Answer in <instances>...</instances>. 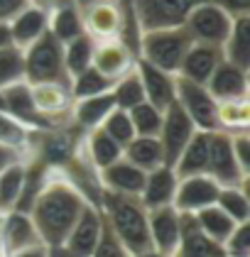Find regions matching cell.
Here are the masks:
<instances>
[{
  "instance_id": "cell-46",
  "label": "cell",
  "mask_w": 250,
  "mask_h": 257,
  "mask_svg": "<svg viewBox=\"0 0 250 257\" xmlns=\"http://www.w3.org/2000/svg\"><path fill=\"white\" fill-rule=\"evenodd\" d=\"M32 0H0V22L8 25L18 13H22Z\"/></svg>"
},
{
  "instance_id": "cell-37",
  "label": "cell",
  "mask_w": 250,
  "mask_h": 257,
  "mask_svg": "<svg viewBox=\"0 0 250 257\" xmlns=\"http://www.w3.org/2000/svg\"><path fill=\"white\" fill-rule=\"evenodd\" d=\"M111 93H113V100H116V108H120V110H130V108L140 105L145 100V88H142V81H140L135 69L113 83Z\"/></svg>"
},
{
  "instance_id": "cell-6",
  "label": "cell",
  "mask_w": 250,
  "mask_h": 257,
  "mask_svg": "<svg viewBox=\"0 0 250 257\" xmlns=\"http://www.w3.org/2000/svg\"><path fill=\"white\" fill-rule=\"evenodd\" d=\"M231 27L233 18L221 8H216L211 0L199 3L184 20V30L189 32L192 42L213 44V47H223L226 37L231 35Z\"/></svg>"
},
{
  "instance_id": "cell-35",
  "label": "cell",
  "mask_w": 250,
  "mask_h": 257,
  "mask_svg": "<svg viewBox=\"0 0 250 257\" xmlns=\"http://www.w3.org/2000/svg\"><path fill=\"white\" fill-rule=\"evenodd\" d=\"M216 206L231 218L233 223H248L250 220V196L248 186H221Z\"/></svg>"
},
{
  "instance_id": "cell-29",
  "label": "cell",
  "mask_w": 250,
  "mask_h": 257,
  "mask_svg": "<svg viewBox=\"0 0 250 257\" xmlns=\"http://www.w3.org/2000/svg\"><path fill=\"white\" fill-rule=\"evenodd\" d=\"M216 130L228 135L250 133V98L216 100Z\"/></svg>"
},
{
  "instance_id": "cell-39",
  "label": "cell",
  "mask_w": 250,
  "mask_h": 257,
  "mask_svg": "<svg viewBox=\"0 0 250 257\" xmlns=\"http://www.w3.org/2000/svg\"><path fill=\"white\" fill-rule=\"evenodd\" d=\"M18 81H25V52L15 44H8L0 49V88Z\"/></svg>"
},
{
  "instance_id": "cell-51",
  "label": "cell",
  "mask_w": 250,
  "mask_h": 257,
  "mask_svg": "<svg viewBox=\"0 0 250 257\" xmlns=\"http://www.w3.org/2000/svg\"><path fill=\"white\" fill-rule=\"evenodd\" d=\"M47 257H76V255H71V252H69L64 245H59V247H49Z\"/></svg>"
},
{
  "instance_id": "cell-30",
  "label": "cell",
  "mask_w": 250,
  "mask_h": 257,
  "mask_svg": "<svg viewBox=\"0 0 250 257\" xmlns=\"http://www.w3.org/2000/svg\"><path fill=\"white\" fill-rule=\"evenodd\" d=\"M221 52H223L226 61H231L235 66H243V69H250V15L233 20L231 35L226 37Z\"/></svg>"
},
{
  "instance_id": "cell-52",
  "label": "cell",
  "mask_w": 250,
  "mask_h": 257,
  "mask_svg": "<svg viewBox=\"0 0 250 257\" xmlns=\"http://www.w3.org/2000/svg\"><path fill=\"white\" fill-rule=\"evenodd\" d=\"M130 257H172V255H164V252H157V250H147V252H140V255H130Z\"/></svg>"
},
{
  "instance_id": "cell-44",
  "label": "cell",
  "mask_w": 250,
  "mask_h": 257,
  "mask_svg": "<svg viewBox=\"0 0 250 257\" xmlns=\"http://www.w3.org/2000/svg\"><path fill=\"white\" fill-rule=\"evenodd\" d=\"M231 147H233V155H235L238 167L243 169V174L250 177V133L231 135Z\"/></svg>"
},
{
  "instance_id": "cell-7",
  "label": "cell",
  "mask_w": 250,
  "mask_h": 257,
  "mask_svg": "<svg viewBox=\"0 0 250 257\" xmlns=\"http://www.w3.org/2000/svg\"><path fill=\"white\" fill-rule=\"evenodd\" d=\"M32 103L42 118L49 125H66L71 122V105H74V93L71 83L66 81H42V83H30Z\"/></svg>"
},
{
  "instance_id": "cell-31",
  "label": "cell",
  "mask_w": 250,
  "mask_h": 257,
  "mask_svg": "<svg viewBox=\"0 0 250 257\" xmlns=\"http://www.w3.org/2000/svg\"><path fill=\"white\" fill-rule=\"evenodd\" d=\"M27 162H15L8 169L0 172V213L13 211L20 203L22 189H25V179H27Z\"/></svg>"
},
{
  "instance_id": "cell-23",
  "label": "cell",
  "mask_w": 250,
  "mask_h": 257,
  "mask_svg": "<svg viewBox=\"0 0 250 257\" xmlns=\"http://www.w3.org/2000/svg\"><path fill=\"white\" fill-rule=\"evenodd\" d=\"M0 230H3V240H5L10 252H18V250H25V247H32V245L42 242L37 230H35L32 218L25 211H15L13 208L8 213H0Z\"/></svg>"
},
{
  "instance_id": "cell-41",
  "label": "cell",
  "mask_w": 250,
  "mask_h": 257,
  "mask_svg": "<svg viewBox=\"0 0 250 257\" xmlns=\"http://www.w3.org/2000/svg\"><path fill=\"white\" fill-rule=\"evenodd\" d=\"M101 130H103L108 138L116 140L120 147H125V145L135 138L130 115H128V110H120V108H113V110L106 115V120L101 122Z\"/></svg>"
},
{
  "instance_id": "cell-27",
  "label": "cell",
  "mask_w": 250,
  "mask_h": 257,
  "mask_svg": "<svg viewBox=\"0 0 250 257\" xmlns=\"http://www.w3.org/2000/svg\"><path fill=\"white\" fill-rule=\"evenodd\" d=\"M81 150L86 155V162L96 172L103 169V167H108V164H113V162H118V159H123V147L113 138H108L101 127H94V130H86L84 133Z\"/></svg>"
},
{
  "instance_id": "cell-54",
  "label": "cell",
  "mask_w": 250,
  "mask_h": 257,
  "mask_svg": "<svg viewBox=\"0 0 250 257\" xmlns=\"http://www.w3.org/2000/svg\"><path fill=\"white\" fill-rule=\"evenodd\" d=\"M78 8H84V5H89V3H103V0H74Z\"/></svg>"
},
{
  "instance_id": "cell-26",
  "label": "cell",
  "mask_w": 250,
  "mask_h": 257,
  "mask_svg": "<svg viewBox=\"0 0 250 257\" xmlns=\"http://www.w3.org/2000/svg\"><path fill=\"white\" fill-rule=\"evenodd\" d=\"M223 255V245L213 242L204 235L196 225L194 216L182 213V237L179 245L174 250L172 257H221Z\"/></svg>"
},
{
  "instance_id": "cell-15",
  "label": "cell",
  "mask_w": 250,
  "mask_h": 257,
  "mask_svg": "<svg viewBox=\"0 0 250 257\" xmlns=\"http://www.w3.org/2000/svg\"><path fill=\"white\" fill-rule=\"evenodd\" d=\"M135 61H137V54L123 40H103L94 44L91 66L98 69L103 76H108L111 81H118L128 71H133Z\"/></svg>"
},
{
  "instance_id": "cell-32",
  "label": "cell",
  "mask_w": 250,
  "mask_h": 257,
  "mask_svg": "<svg viewBox=\"0 0 250 257\" xmlns=\"http://www.w3.org/2000/svg\"><path fill=\"white\" fill-rule=\"evenodd\" d=\"M49 32L61 44L78 37V35H84L81 10H78L76 3H66V5H59L54 10H49Z\"/></svg>"
},
{
  "instance_id": "cell-12",
  "label": "cell",
  "mask_w": 250,
  "mask_h": 257,
  "mask_svg": "<svg viewBox=\"0 0 250 257\" xmlns=\"http://www.w3.org/2000/svg\"><path fill=\"white\" fill-rule=\"evenodd\" d=\"M0 110L8 113L10 118H15L18 122H22L25 127L35 130V133H44V130H52L54 127V125H49L35 110V103H32V93H30V83L27 81H18L13 86L0 88Z\"/></svg>"
},
{
  "instance_id": "cell-42",
  "label": "cell",
  "mask_w": 250,
  "mask_h": 257,
  "mask_svg": "<svg viewBox=\"0 0 250 257\" xmlns=\"http://www.w3.org/2000/svg\"><path fill=\"white\" fill-rule=\"evenodd\" d=\"M223 255L228 257H250V220L238 223L233 233L223 242Z\"/></svg>"
},
{
  "instance_id": "cell-50",
  "label": "cell",
  "mask_w": 250,
  "mask_h": 257,
  "mask_svg": "<svg viewBox=\"0 0 250 257\" xmlns=\"http://www.w3.org/2000/svg\"><path fill=\"white\" fill-rule=\"evenodd\" d=\"M8 44H13V40H10V27L0 22V49L8 47Z\"/></svg>"
},
{
  "instance_id": "cell-28",
  "label": "cell",
  "mask_w": 250,
  "mask_h": 257,
  "mask_svg": "<svg viewBox=\"0 0 250 257\" xmlns=\"http://www.w3.org/2000/svg\"><path fill=\"white\" fill-rule=\"evenodd\" d=\"M123 159H128L142 172H152L157 167L164 164V150L159 138H145V135H135L125 147H123Z\"/></svg>"
},
{
  "instance_id": "cell-43",
  "label": "cell",
  "mask_w": 250,
  "mask_h": 257,
  "mask_svg": "<svg viewBox=\"0 0 250 257\" xmlns=\"http://www.w3.org/2000/svg\"><path fill=\"white\" fill-rule=\"evenodd\" d=\"M91 257H130V252L123 247V242L111 233V228L106 225V220H103V233H101V240H98L96 250H94V255Z\"/></svg>"
},
{
  "instance_id": "cell-2",
  "label": "cell",
  "mask_w": 250,
  "mask_h": 257,
  "mask_svg": "<svg viewBox=\"0 0 250 257\" xmlns=\"http://www.w3.org/2000/svg\"><path fill=\"white\" fill-rule=\"evenodd\" d=\"M98 208L103 213L106 225L111 228V233L123 242V247L130 255L152 250L147 208L142 206L140 196H125V194H113V191L101 189Z\"/></svg>"
},
{
  "instance_id": "cell-24",
  "label": "cell",
  "mask_w": 250,
  "mask_h": 257,
  "mask_svg": "<svg viewBox=\"0 0 250 257\" xmlns=\"http://www.w3.org/2000/svg\"><path fill=\"white\" fill-rule=\"evenodd\" d=\"M116 108L113 93H98V96H89V98H74L71 105V125L78 127L81 133L101 127V122L106 120V115Z\"/></svg>"
},
{
  "instance_id": "cell-25",
  "label": "cell",
  "mask_w": 250,
  "mask_h": 257,
  "mask_svg": "<svg viewBox=\"0 0 250 257\" xmlns=\"http://www.w3.org/2000/svg\"><path fill=\"white\" fill-rule=\"evenodd\" d=\"M172 169L179 179L206 174V169H209V133L206 130H196L194 133L192 140L179 152V157H177Z\"/></svg>"
},
{
  "instance_id": "cell-18",
  "label": "cell",
  "mask_w": 250,
  "mask_h": 257,
  "mask_svg": "<svg viewBox=\"0 0 250 257\" xmlns=\"http://www.w3.org/2000/svg\"><path fill=\"white\" fill-rule=\"evenodd\" d=\"M145 174L142 169H137L128 159H118L113 164L98 169V186L103 191H113V194H125V196H140L142 184H145Z\"/></svg>"
},
{
  "instance_id": "cell-47",
  "label": "cell",
  "mask_w": 250,
  "mask_h": 257,
  "mask_svg": "<svg viewBox=\"0 0 250 257\" xmlns=\"http://www.w3.org/2000/svg\"><path fill=\"white\" fill-rule=\"evenodd\" d=\"M15 162H27V157H25L22 152H18L15 147H8V145L0 142V172L8 169V167L15 164Z\"/></svg>"
},
{
  "instance_id": "cell-53",
  "label": "cell",
  "mask_w": 250,
  "mask_h": 257,
  "mask_svg": "<svg viewBox=\"0 0 250 257\" xmlns=\"http://www.w3.org/2000/svg\"><path fill=\"white\" fill-rule=\"evenodd\" d=\"M0 257H10V250H8V245L3 240V230H0Z\"/></svg>"
},
{
  "instance_id": "cell-17",
  "label": "cell",
  "mask_w": 250,
  "mask_h": 257,
  "mask_svg": "<svg viewBox=\"0 0 250 257\" xmlns=\"http://www.w3.org/2000/svg\"><path fill=\"white\" fill-rule=\"evenodd\" d=\"M206 88L216 100L250 98V69L235 66L231 61H221L206 81Z\"/></svg>"
},
{
  "instance_id": "cell-21",
  "label": "cell",
  "mask_w": 250,
  "mask_h": 257,
  "mask_svg": "<svg viewBox=\"0 0 250 257\" xmlns=\"http://www.w3.org/2000/svg\"><path fill=\"white\" fill-rule=\"evenodd\" d=\"M8 27H10L13 44L20 47V49H27L32 42H37L49 30V10L30 3L22 13H18L13 20L8 22Z\"/></svg>"
},
{
  "instance_id": "cell-19",
  "label": "cell",
  "mask_w": 250,
  "mask_h": 257,
  "mask_svg": "<svg viewBox=\"0 0 250 257\" xmlns=\"http://www.w3.org/2000/svg\"><path fill=\"white\" fill-rule=\"evenodd\" d=\"M221 61H223L221 47L194 42L192 47H189V52L184 54V59H182V66H179L177 76L206 86V81L211 79V74L216 71V66H218Z\"/></svg>"
},
{
  "instance_id": "cell-5",
  "label": "cell",
  "mask_w": 250,
  "mask_h": 257,
  "mask_svg": "<svg viewBox=\"0 0 250 257\" xmlns=\"http://www.w3.org/2000/svg\"><path fill=\"white\" fill-rule=\"evenodd\" d=\"M204 0H130L135 20L142 32L159 27H179L187 15Z\"/></svg>"
},
{
  "instance_id": "cell-20",
  "label": "cell",
  "mask_w": 250,
  "mask_h": 257,
  "mask_svg": "<svg viewBox=\"0 0 250 257\" xmlns=\"http://www.w3.org/2000/svg\"><path fill=\"white\" fill-rule=\"evenodd\" d=\"M135 71L142 81V88H145V100L152 103L154 108L164 110L170 103L174 100V91H177V76L170 71H162L147 61L137 59L135 61Z\"/></svg>"
},
{
  "instance_id": "cell-4",
  "label": "cell",
  "mask_w": 250,
  "mask_h": 257,
  "mask_svg": "<svg viewBox=\"0 0 250 257\" xmlns=\"http://www.w3.org/2000/svg\"><path fill=\"white\" fill-rule=\"evenodd\" d=\"M22 52H25V81L27 83H42V81L71 83L66 66H64V44L49 30Z\"/></svg>"
},
{
  "instance_id": "cell-34",
  "label": "cell",
  "mask_w": 250,
  "mask_h": 257,
  "mask_svg": "<svg viewBox=\"0 0 250 257\" xmlns=\"http://www.w3.org/2000/svg\"><path fill=\"white\" fill-rule=\"evenodd\" d=\"M194 220H196L199 230L209 237V240L218 242V245H223L226 237L233 233V228L238 225V223H233L231 218L226 216L216 203H213V206H206V208H201L199 213H194Z\"/></svg>"
},
{
  "instance_id": "cell-36",
  "label": "cell",
  "mask_w": 250,
  "mask_h": 257,
  "mask_svg": "<svg viewBox=\"0 0 250 257\" xmlns=\"http://www.w3.org/2000/svg\"><path fill=\"white\" fill-rule=\"evenodd\" d=\"M94 44H96V42L91 40L86 32L78 35V37H74V40L64 42V66H66L69 79H74L76 74H81L84 69L91 66V59H94Z\"/></svg>"
},
{
  "instance_id": "cell-8",
  "label": "cell",
  "mask_w": 250,
  "mask_h": 257,
  "mask_svg": "<svg viewBox=\"0 0 250 257\" xmlns=\"http://www.w3.org/2000/svg\"><path fill=\"white\" fill-rule=\"evenodd\" d=\"M206 174L218 184V186H248V174L238 167L235 155L231 147V135L211 130L209 133V169Z\"/></svg>"
},
{
  "instance_id": "cell-13",
  "label": "cell",
  "mask_w": 250,
  "mask_h": 257,
  "mask_svg": "<svg viewBox=\"0 0 250 257\" xmlns=\"http://www.w3.org/2000/svg\"><path fill=\"white\" fill-rule=\"evenodd\" d=\"M218 184L209 174H196V177H182L177 181V191H174V208L184 216H194L201 208L213 206L218 196Z\"/></svg>"
},
{
  "instance_id": "cell-40",
  "label": "cell",
  "mask_w": 250,
  "mask_h": 257,
  "mask_svg": "<svg viewBox=\"0 0 250 257\" xmlns=\"http://www.w3.org/2000/svg\"><path fill=\"white\" fill-rule=\"evenodd\" d=\"M130 122H133L135 135H145V138H157L159 135V125H162V110L154 108L152 103L142 100L140 105H135L128 110Z\"/></svg>"
},
{
  "instance_id": "cell-55",
  "label": "cell",
  "mask_w": 250,
  "mask_h": 257,
  "mask_svg": "<svg viewBox=\"0 0 250 257\" xmlns=\"http://www.w3.org/2000/svg\"><path fill=\"white\" fill-rule=\"evenodd\" d=\"M221 257H228V255H221Z\"/></svg>"
},
{
  "instance_id": "cell-3",
  "label": "cell",
  "mask_w": 250,
  "mask_h": 257,
  "mask_svg": "<svg viewBox=\"0 0 250 257\" xmlns=\"http://www.w3.org/2000/svg\"><path fill=\"white\" fill-rule=\"evenodd\" d=\"M194 42L184 25L179 27H159V30H147L140 35L137 44V59L147 61L162 71H170L177 76L184 54L189 52Z\"/></svg>"
},
{
  "instance_id": "cell-1",
  "label": "cell",
  "mask_w": 250,
  "mask_h": 257,
  "mask_svg": "<svg viewBox=\"0 0 250 257\" xmlns=\"http://www.w3.org/2000/svg\"><path fill=\"white\" fill-rule=\"evenodd\" d=\"M86 203V196L61 167H47L27 213L35 223L39 240L47 247H59L71 233Z\"/></svg>"
},
{
  "instance_id": "cell-38",
  "label": "cell",
  "mask_w": 250,
  "mask_h": 257,
  "mask_svg": "<svg viewBox=\"0 0 250 257\" xmlns=\"http://www.w3.org/2000/svg\"><path fill=\"white\" fill-rule=\"evenodd\" d=\"M113 83L116 81H111L98 69L89 66L71 79V93H74V98H89V96H98V93H108L113 88Z\"/></svg>"
},
{
  "instance_id": "cell-45",
  "label": "cell",
  "mask_w": 250,
  "mask_h": 257,
  "mask_svg": "<svg viewBox=\"0 0 250 257\" xmlns=\"http://www.w3.org/2000/svg\"><path fill=\"white\" fill-rule=\"evenodd\" d=\"M211 3L216 8H221L223 13H228L233 20L250 15V0H211Z\"/></svg>"
},
{
  "instance_id": "cell-14",
  "label": "cell",
  "mask_w": 250,
  "mask_h": 257,
  "mask_svg": "<svg viewBox=\"0 0 250 257\" xmlns=\"http://www.w3.org/2000/svg\"><path fill=\"white\" fill-rule=\"evenodd\" d=\"M103 233V213L96 203H86L71 233L64 240V247L76 257H91Z\"/></svg>"
},
{
  "instance_id": "cell-16",
  "label": "cell",
  "mask_w": 250,
  "mask_h": 257,
  "mask_svg": "<svg viewBox=\"0 0 250 257\" xmlns=\"http://www.w3.org/2000/svg\"><path fill=\"white\" fill-rule=\"evenodd\" d=\"M147 225H150L152 250L164 252V255H174L179 237H182V213L174 206L150 208L147 211Z\"/></svg>"
},
{
  "instance_id": "cell-11",
  "label": "cell",
  "mask_w": 250,
  "mask_h": 257,
  "mask_svg": "<svg viewBox=\"0 0 250 257\" xmlns=\"http://www.w3.org/2000/svg\"><path fill=\"white\" fill-rule=\"evenodd\" d=\"M194 133H196V125L192 122V118L182 110V105L177 100H172L162 110V125H159V135H157L162 142V150H164V164L174 167L179 152L192 140Z\"/></svg>"
},
{
  "instance_id": "cell-48",
  "label": "cell",
  "mask_w": 250,
  "mask_h": 257,
  "mask_svg": "<svg viewBox=\"0 0 250 257\" xmlns=\"http://www.w3.org/2000/svg\"><path fill=\"white\" fill-rule=\"evenodd\" d=\"M49 247L47 245H32V247H25V250H18V252H10V257H47Z\"/></svg>"
},
{
  "instance_id": "cell-10",
  "label": "cell",
  "mask_w": 250,
  "mask_h": 257,
  "mask_svg": "<svg viewBox=\"0 0 250 257\" xmlns=\"http://www.w3.org/2000/svg\"><path fill=\"white\" fill-rule=\"evenodd\" d=\"M174 100L192 118L196 130H206V133L216 130V98L209 93V88L204 83H194V81L177 76Z\"/></svg>"
},
{
  "instance_id": "cell-22",
  "label": "cell",
  "mask_w": 250,
  "mask_h": 257,
  "mask_svg": "<svg viewBox=\"0 0 250 257\" xmlns=\"http://www.w3.org/2000/svg\"><path fill=\"white\" fill-rule=\"evenodd\" d=\"M177 181L179 177L174 174L170 164H162L152 172L145 174V184L140 191V201L142 206L150 208H162V206H172L174 203V191H177Z\"/></svg>"
},
{
  "instance_id": "cell-9",
  "label": "cell",
  "mask_w": 250,
  "mask_h": 257,
  "mask_svg": "<svg viewBox=\"0 0 250 257\" xmlns=\"http://www.w3.org/2000/svg\"><path fill=\"white\" fill-rule=\"evenodd\" d=\"M81 10L84 32L94 42L120 40L123 22H125V8L123 0H103V3H89Z\"/></svg>"
},
{
  "instance_id": "cell-49",
  "label": "cell",
  "mask_w": 250,
  "mask_h": 257,
  "mask_svg": "<svg viewBox=\"0 0 250 257\" xmlns=\"http://www.w3.org/2000/svg\"><path fill=\"white\" fill-rule=\"evenodd\" d=\"M32 3L39 5V8H44V10H54L59 5H66V3H74V0H32Z\"/></svg>"
},
{
  "instance_id": "cell-33",
  "label": "cell",
  "mask_w": 250,
  "mask_h": 257,
  "mask_svg": "<svg viewBox=\"0 0 250 257\" xmlns=\"http://www.w3.org/2000/svg\"><path fill=\"white\" fill-rule=\"evenodd\" d=\"M35 135H37L35 130L25 127L22 122L0 110V142L3 145L15 147L27 159H35Z\"/></svg>"
}]
</instances>
